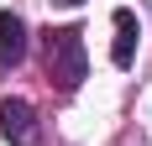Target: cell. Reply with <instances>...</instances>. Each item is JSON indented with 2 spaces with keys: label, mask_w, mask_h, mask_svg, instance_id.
Listing matches in <instances>:
<instances>
[{
  "label": "cell",
  "mask_w": 152,
  "mask_h": 146,
  "mask_svg": "<svg viewBox=\"0 0 152 146\" xmlns=\"http://www.w3.org/2000/svg\"><path fill=\"white\" fill-rule=\"evenodd\" d=\"M42 63H47V78L63 89V94H74L79 84H84V73H89V63H84V31L79 26H58L42 37Z\"/></svg>",
  "instance_id": "1"
},
{
  "label": "cell",
  "mask_w": 152,
  "mask_h": 146,
  "mask_svg": "<svg viewBox=\"0 0 152 146\" xmlns=\"http://www.w3.org/2000/svg\"><path fill=\"white\" fill-rule=\"evenodd\" d=\"M0 136L11 146H37V110L26 99H0Z\"/></svg>",
  "instance_id": "2"
},
{
  "label": "cell",
  "mask_w": 152,
  "mask_h": 146,
  "mask_svg": "<svg viewBox=\"0 0 152 146\" xmlns=\"http://www.w3.org/2000/svg\"><path fill=\"white\" fill-rule=\"evenodd\" d=\"M21 58H26V21L16 11H0V68H21Z\"/></svg>",
  "instance_id": "3"
},
{
  "label": "cell",
  "mask_w": 152,
  "mask_h": 146,
  "mask_svg": "<svg viewBox=\"0 0 152 146\" xmlns=\"http://www.w3.org/2000/svg\"><path fill=\"white\" fill-rule=\"evenodd\" d=\"M137 37H142L137 16L121 5V11H115V42H110V63H115V68H131V58H137Z\"/></svg>",
  "instance_id": "4"
}]
</instances>
